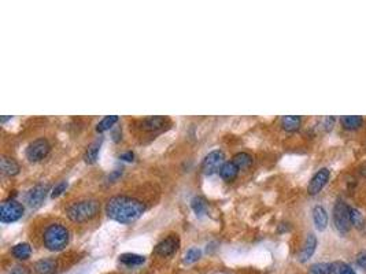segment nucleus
<instances>
[{
    "label": "nucleus",
    "mask_w": 366,
    "mask_h": 274,
    "mask_svg": "<svg viewBox=\"0 0 366 274\" xmlns=\"http://www.w3.org/2000/svg\"><path fill=\"white\" fill-rule=\"evenodd\" d=\"M146 210V205L131 196H114L106 205V214L110 219L120 224H131Z\"/></svg>",
    "instance_id": "1"
},
{
    "label": "nucleus",
    "mask_w": 366,
    "mask_h": 274,
    "mask_svg": "<svg viewBox=\"0 0 366 274\" xmlns=\"http://www.w3.org/2000/svg\"><path fill=\"white\" fill-rule=\"evenodd\" d=\"M70 240V233L66 229V226L60 224H51L47 226L43 234V243L48 251L59 252L66 248Z\"/></svg>",
    "instance_id": "2"
},
{
    "label": "nucleus",
    "mask_w": 366,
    "mask_h": 274,
    "mask_svg": "<svg viewBox=\"0 0 366 274\" xmlns=\"http://www.w3.org/2000/svg\"><path fill=\"white\" fill-rule=\"evenodd\" d=\"M99 210H101V205H99L98 200L86 199L73 203L67 209L66 214H67V218L73 221V222L82 224V222H86L89 219L95 218L98 213H99Z\"/></svg>",
    "instance_id": "3"
},
{
    "label": "nucleus",
    "mask_w": 366,
    "mask_h": 274,
    "mask_svg": "<svg viewBox=\"0 0 366 274\" xmlns=\"http://www.w3.org/2000/svg\"><path fill=\"white\" fill-rule=\"evenodd\" d=\"M332 218L335 229L340 234H347L351 230V219H350V206L347 205L343 199H337L333 211H332Z\"/></svg>",
    "instance_id": "4"
},
{
    "label": "nucleus",
    "mask_w": 366,
    "mask_h": 274,
    "mask_svg": "<svg viewBox=\"0 0 366 274\" xmlns=\"http://www.w3.org/2000/svg\"><path fill=\"white\" fill-rule=\"evenodd\" d=\"M24 211H25L24 206L21 205L20 202H17V200L3 202L2 207H0V221H2V224L15 222V221L22 218Z\"/></svg>",
    "instance_id": "5"
},
{
    "label": "nucleus",
    "mask_w": 366,
    "mask_h": 274,
    "mask_svg": "<svg viewBox=\"0 0 366 274\" xmlns=\"http://www.w3.org/2000/svg\"><path fill=\"white\" fill-rule=\"evenodd\" d=\"M224 164H225V154L220 150L211 151L210 154L206 155V158L202 162V171L206 175H213L217 171H220Z\"/></svg>",
    "instance_id": "6"
},
{
    "label": "nucleus",
    "mask_w": 366,
    "mask_h": 274,
    "mask_svg": "<svg viewBox=\"0 0 366 274\" xmlns=\"http://www.w3.org/2000/svg\"><path fill=\"white\" fill-rule=\"evenodd\" d=\"M51 145L45 139H37L32 141L26 148V158L30 162H40L50 154Z\"/></svg>",
    "instance_id": "7"
},
{
    "label": "nucleus",
    "mask_w": 366,
    "mask_h": 274,
    "mask_svg": "<svg viewBox=\"0 0 366 274\" xmlns=\"http://www.w3.org/2000/svg\"><path fill=\"white\" fill-rule=\"evenodd\" d=\"M331 178V170L328 167H321L320 170H317L314 175L311 177L307 185V194L310 196H316L321 192L325 185L328 184V181Z\"/></svg>",
    "instance_id": "8"
},
{
    "label": "nucleus",
    "mask_w": 366,
    "mask_h": 274,
    "mask_svg": "<svg viewBox=\"0 0 366 274\" xmlns=\"http://www.w3.org/2000/svg\"><path fill=\"white\" fill-rule=\"evenodd\" d=\"M178 248H180V239H178V236L177 234H170V236H167L166 239L161 240L155 245L154 252L158 256H161V258H169L171 255L176 254Z\"/></svg>",
    "instance_id": "9"
},
{
    "label": "nucleus",
    "mask_w": 366,
    "mask_h": 274,
    "mask_svg": "<svg viewBox=\"0 0 366 274\" xmlns=\"http://www.w3.org/2000/svg\"><path fill=\"white\" fill-rule=\"evenodd\" d=\"M47 192H48V187L47 185L39 184L30 188L25 195V202L28 203L30 209H37L44 203L45 198H47Z\"/></svg>",
    "instance_id": "10"
},
{
    "label": "nucleus",
    "mask_w": 366,
    "mask_h": 274,
    "mask_svg": "<svg viewBox=\"0 0 366 274\" xmlns=\"http://www.w3.org/2000/svg\"><path fill=\"white\" fill-rule=\"evenodd\" d=\"M317 245H318V240H317V236L314 233H309L305 239V243H303V247H302L301 252L298 255V260L301 263H306L307 260L310 259L311 256L314 255L317 249Z\"/></svg>",
    "instance_id": "11"
},
{
    "label": "nucleus",
    "mask_w": 366,
    "mask_h": 274,
    "mask_svg": "<svg viewBox=\"0 0 366 274\" xmlns=\"http://www.w3.org/2000/svg\"><path fill=\"white\" fill-rule=\"evenodd\" d=\"M311 214H313V222H314L316 229L320 230V232H324L328 228V224H329V217H328L326 210L322 206H314Z\"/></svg>",
    "instance_id": "12"
},
{
    "label": "nucleus",
    "mask_w": 366,
    "mask_h": 274,
    "mask_svg": "<svg viewBox=\"0 0 366 274\" xmlns=\"http://www.w3.org/2000/svg\"><path fill=\"white\" fill-rule=\"evenodd\" d=\"M167 124H169V120L165 117H148L143 121L141 128L146 132H158V130L165 129Z\"/></svg>",
    "instance_id": "13"
},
{
    "label": "nucleus",
    "mask_w": 366,
    "mask_h": 274,
    "mask_svg": "<svg viewBox=\"0 0 366 274\" xmlns=\"http://www.w3.org/2000/svg\"><path fill=\"white\" fill-rule=\"evenodd\" d=\"M58 263L52 258L37 260L35 263V274H56Z\"/></svg>",
    "instance_id": "14"
},
{
    "label": "nucleus",
    "mask_w": 366,
    "mask_h": 274,
    "mask_svg": "<svg viewBox=\"0 0 366 274\" xmlns=\"http://www.w3.org/2000/svg\"><path fill=\"white\" fill-rule=\"evenodd\" d=\"M365 120H363V117L361 115H343L340 118V124H341V128L346 130H358L359 128H362V125H363Z\"/></svg>",
    "instance_id": "15"
},
{
    "label": "nucleus",
    "mask_w": 366,
    "mask_h": 274,
    "mask_svg": "<svg viewBox=\"0 0 366 274\" xmlns=\"http://www.w3.org/2000/svg\"><path fill=\"white\" fill-rule=\"evenodd\" d=\"M0 169L5 175L13 177V175H17L20 173V164L17 163V160L13 159V158L3 156L0 159Z\"/></svg>",
    "instance_id": "16"
},
{
    "label": "nucleus",
    "mask_w": 366,
    "mask_h": 274,
    "mask_svg": "<svg viewBox=\"0 0 366 274\" xmlns=\"http://www.w3.org/2000/svg\"><path fill=\"white\" fill-rule=\"evenodd\" d=\"M102 143H103V137L95 140V141L86 148L85 154H84V160H85V163L94 164L96 160H98V155H99V151H101Z\"/></svg>",
    "instance_id": "17"
},
{
    "label": "nucleus",
    "mask_w": 366,
    "mask_h": 274,
    "mask_svg": "<svg viewBox=\"0 0 366 274\" xmlns=\"http://www.w3.org/2000/svg\"><path fill=\"white\" fill-rule=\"evenodd\" d=\"M302 125V118L299 115H286L281 118V128L286 130V132H296V130L301 128Z\"/></svg>",
    "instance_id": "18"
},
{
    "label": "nucleus",
    "mask_w": 366,
    "mask_h": 274,
    "mask_svg": "<svg viewBox=\"0 0 366 274\" xmlns=\"http://www.w3.org/2000/svg\"><path fill=\"white\" fill-rule=\"evenodd\" d=\"M239 170L240 169H239L233 162H225V164H224L220 170L221 178L224 179V181H226V182H231V181H233V179L237 177Z\"/></svg>",
    "instance_id": "19"
},
{
    "label": "nucleus",
    "mask_w": 366,
    "mask_h": 274,
    "mask_svg": "<svg viewBox=\"0 0 366 274\" xmlns=\"http://www.w3.org/2000/svg\"><path fill=\"white\" fill-rule=\"evenodd\" d=\"M328 274H356L351 266L341 260H335L328 263Z\"/></svg>",
    "instance_id": "20"
},
{
    "label": "nucleus",
    "mask_w": 366,
    "mask_h": 274,
    "mask_svg": "<svg viewBox=\"0 0 366 274\" xmlns=\"http://www.w3.org/2000/svg\"><path fill=\"white\" fill-rule=\"evenodd\" d=\"M13 255L14 258L18 260H26L29 259L30 255H32V247L28 243H20V244H15L13 247Z\"/></svg>",
    "instance_id": "21"
},
{
    "label": "nucleus",
    "mask_w": 366,
    "mask_h": 274,
    "mask_svg": "<svg viewBox=\"0 0 366 274\" xmlns=\"http://www.w3.org/2000/svg\"><path fill=\"white\" fill-rule=\"evenodd\" d=\"M120 262L121 263L126 264V266H140L146 262V258L143 255H137V254H122L120 255Z\"/></svg>",
    "instance_id": "22"
},
{
    "label": "nucleus",
    "mask_w": 366,
    "mask_h": 274,
    "mask_svg": "<svg viewBox=\"0 0 366 274\" xmlns=\"http://www.w3.org/2000/svg\"><path fill=\"white\" fill-rule=\"evenodd\" d=\"M233 163L239 167L240 170H244V169H248L251 164H252V156L250 154H247V152H239V154H236L233 156V160H232Z\"/></svg>",
    "instance_id": "23"
},
{
    "label": "nucleus",
    "mask_w": 366,
    "mask_h": 274,
    "mask_svg": "<svg viewBox=\"0 0 366 274\" xmlns=\"http://www.w3.org/2000/svg\"><path fill=\"white\" fill-rule=\"evenodd\" d=\"M350 219H351V225L356 229H363L365 228V217L355 207H350Z\"/></svg>",
    "instance_id": "24"
},
{
    "label": "nucleus",
    "mask_w": 366,
    "mask_h": 274,
    "mask_svg": "<svg viewBox=\"0 0 366 274\" xmlns=\"http://www.w3.org/2000/svg\"><path fill=\"white\" fill-rule=\"evenodd\" d=\"M118 120H120L118 115H107V117H105V118L98 124V126H96V132H98V133H103L106 130L111 129V128L118 122Z\"/></svg>",
    "instance_id": "25"
},
{
    "label": "nucleus",
    "mask_w": 366,
    "mask_h": 274,
    "mask_svg": "<svg viewBox=\"0 0 366 274\" xmlns=\"http://www.w3.org/2000/svg\"><path fill=\"white\" fill-rule=\"evenodd\" d=\"M191 207H192L194 213L198 217L205 215L206 211H207V203H206V200L202 196H195L194 199L191 200Z\"/></svg>",
    "instance_id": "26"
},
{
    "label": "nucleus",
    "mask_w": 366,
    "mask_h": 274,
    "mask_svg": "<svg viewBox=\"0 0 366 274\" xmlns=\"http://www.w3.org/2000/svg\"><path fill=\"white\" fill-rule=\"evenodd\" d=\"M202 256V251L199 248H196V247H192L187 251L186 256H184V262L186 263H195L196 260L201 259Z\"/></svg>",
    "instance_id": "27"
},
{
    "label": "nucleus",
    "mask_w": 366,
    "mask_h": 274,
    "mask_svg": "<svg viewBox=\"0 0 366 274\" xmlns=\"http://www.w3.org/2000/svg\"><path fill=\"white\" fill-rule=\"evenodd\" d=\"M307 274H328V263L311 264Z\"/></svg>",
    "instance_id": "28"
},
{
    "label": "nucleus",
    "mask_w": 366,
    "mask_h": 274,
    "mask_svg": "<svg viewBox=\"0 0 366 274\" xmlns=\"http://www.w3.org/2000/svg\"><path fill=\"white\" fill-rule=\"evenodd\" d=\"M355 263L366 274V249H361L355 256Z\"/></svg>",
    "instance_id": "29"
},
{
    "label": "nucleus",
    "mask_w": 366,
    "mask_h": 274,
    "mask_svg": "<svg viewBox=\"0 0 366 274\" xmlns=\"http://www.w3.org/2000/svg\"><path fill=\"white\" fill-rule=\"evenodd\" d=\"M66 188H67V182H66V181H60V182H58V184L54 187L52 192H51V198H52V199H55V198H59L60 195L65 192Z\"/></svg>",
    "instance_id": "30"
},
{
    "label": "nucleus",
    "mask_w": 366,
    "mask_h": 274,
    "mask_svg": "<svg viewBox=\"0 0 366 274\" xmlns=\"http://www.w3.org/2000/svg\"><path fill=\"white\" fill-rule=\"evenodd\" d=\"M122 173H124V169L122 167H117V169H114L113 171H111L110 174L107 175V181L109 182H116V181H118V179L121 178V175H122Z\"/></svg>",
    "instance_id": "31"
},
{
    "label": "nucleus",
    "mask_w": 366,
    "mask_h": 274,
    "mask_svg": "<svg viewBox=\"0 0 366 274\" xmlns=\"http://www.w3.org/2000/svg\"><path fill=\"white\" fill-rule=\"evenodd\" d=\"M10 274H32V273H30L29 267L22 266V264H17V266H14V267L10 270Z\"/></svg>",
    "instance_id": "32"
},
{
    "label": "nucleus",
    "mask_w": 366,
    "mask_h": 274,
    "mask_svg": "<svg viewBox=\"0 0 366 274\" xmlns=\"http://www.w3.org/2000/svg\"><path fill=\"white\" fill-rule=\"evenodd\" d=\"M335 117H326L325 120H324V122H322V125H324V129L326 130V132H329V130L333 129V125H335Z\"/></svg>",
    "instance_id": "33"
},
{
    "label": "nucleus",
    "mask_w": 366,
    "mask_h": 274,
    "mask_svg": "<svg viewBox=\"0 0 366 274\" xmlns=\"http://www.w3.org/2000/svg\"><path fill=\"white\" fill-rule=\"evenodd\" d=\"M120 159L125 160V162H132V160L135 159V154H133L132 151H126V152L120 155Z\"/></svg>",
    "instance_id": "34"
},
{
    "label": "nucleus",
    "mask_w": 366,
    "mask_h": 274,
    "mask_svg": "<svg viewBox=\"0 0 366 274\" xmlns=\"http://www.w3.org/2000/svg\"><path fill=\"white\" fill-rule=\"evenodd\" d=\"M121 136H122V132H121L120 129L118 132H116V133H113V139H114V141H120Z\"/></svg>",
    "instance_id": "35"
},
{
    "label": "nucleus",
    "mask_w": 366,
    "mask_h": 274,
    "mask_svg": "<svg viewBox=\"0 0 366 274\" xmlns=\"http://www.w3.org/2000/svg\"><path fill=\"white\" fill-rule=\"evenodd\" d=\"M359 173H361L362 175H365V177H366V163L362 166L361 169H359Z\"/></svg>",
    "instance_id": "36"
},
{
    "label": "nucleus",
    "mask_w": 366,
    "mask_h": 274,
    "mask_svg": "<svg viewBox=\"0 0 366 274\" xmlns=\"http://www.w3.org/2000/svg\"><path fill=\"white\" fill-rule=\"evenodd\" d=\"M11 118H13V117H2V122L5 124L6 121H7V120H11Z\"/></svg>",
    "instance_id": "37"
}]
</instances>
